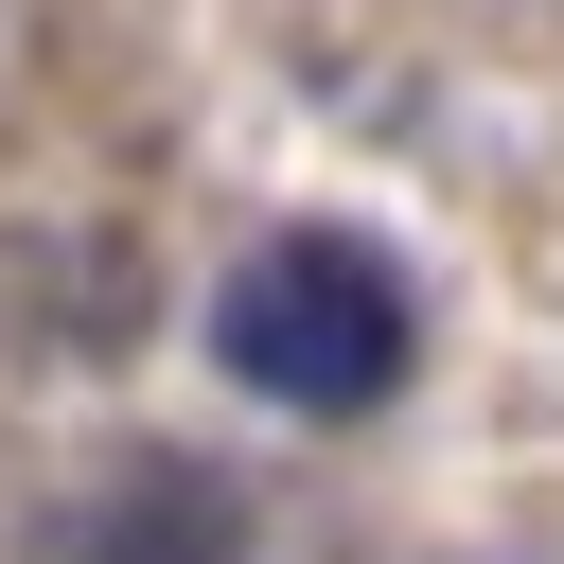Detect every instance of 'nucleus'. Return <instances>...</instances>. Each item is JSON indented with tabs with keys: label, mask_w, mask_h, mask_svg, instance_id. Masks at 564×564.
<instances>
[{
	"label": "nucleus",
	"mask_w": 564,
	"mask_h": 564,
	"mask_svg": "<svg viewBox=\"0 0 564 564\" xmlns=\"http://www.w3.org/2000/svg\"><path fill=\"white\" fill-rule=\"evenodd\" d=\"M212 370H229L247 405H282V423H370V405L423 370V282H405L370 229L300 212V229H264V247L212 282Z\"/></svg>",
	"instance_id": "obj_1"
},
{
	"label": "nucleus",
	"mask_w": 564,
	"mask_h": 564,
	"mask_svg": "<svg viewBox=\"0 0 564 564\" xmlns=\"http://www.w3.org/2000/svg\"><path fill=\"white\" fill-rule=\"evenodd\" d=\"M53 564H247V494L212 458H123V476L70 494Z\"/></svg>",
	"instance_id": "obj_2"
}]
</instances>
